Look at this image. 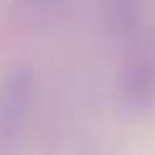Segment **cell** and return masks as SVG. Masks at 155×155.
<instances>
[{
  "instance_id": "6da1fadb",
  "label": "cell",
  "mask_w": 155,
  "mask_h": 155,
  "mask_svg": "<svg viewBox=\"0 0 155 155\" xmlns=\"http://www.w3.org/2000/svg\"><path fill=\"white\" fill-rule=\"evenodd\" d=\"M119 98L129 114H147L155 106V36L134 34L132 49L119 72Z\"/></svg>"
},
{
  "instance_id": "7a4b0ae2",
  "label": "cell",
  "mask_w": 155,
  "mask_h": 155,
  "mask_svg": "<svg viewBox=\"0 0 155 155\" xmlns=\"http://www.w3.org/2000/svg\"><path fill=\"white\" fill-rule=\"evenodd\" d=\"M36 91V72L28 62H16L0 80V145L21 134Z\"/></svg>"
},
{
  "instance_id": "277c9868",
  "label": "cell",
  "mask_w": 155,
  "mask_h": 155,
  "mask_svg": "<svg viewBox=\"0 0 155 155\" xmlns=\"http://www.w3.org/2000/svg\"><path fill=\"white\" fill-rule=\"evenodd\" d=\"M54 0H31V5H52Z\"/></svg>"
},
{
  "instance_id": "3957f363",
  "label": "cell",
  "mask_w": 155,
  "mask_h": 155,
  "mask_svg": "<svg viewBox=\"0 0 155 155\" xmlns=\"http://www.w3.org/2000/svg\"><path fill=\"white\" fill-rule=\"evenodd\" d=\"M106 23L114 34L132 39L140 34L142 23V0H106Z\"/></svg>"
}]
</instances>
